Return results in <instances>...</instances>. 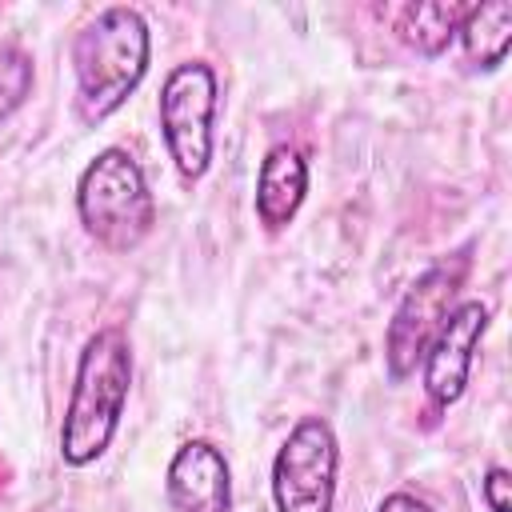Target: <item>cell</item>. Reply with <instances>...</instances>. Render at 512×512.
<instances>
[{
	"label": "cell",
	"mask_w": 512,
	"mask_h": 512,
	"mask_svg": "<svg viewBox=\"0 0 512 512\" xmlns=\"http://www.w3.org/2000/svg\"><path fill=\"white\" fill-rule=\"evenodd\" d=\"M76 212L84 232L108 252H132L156 224V204L144 172L124 148H104L80 172Z\"/></svg>",
	"instance_id": "obj_3"
},
{
	"label": "cell",
	"mask_w": 512,
	"mask_h": 512,
	"mask_svg": "<svg viewBox=\"0 0 512 512\" xmlns=\"http://www.w3.org/2000/svg\"><path fill=\"white\" fill-rule=\"evenodd\" d=\"M460 44L472 68H496L508 56L512 44V4L508 0H488V4H468L460 20Z\"/></svg>",
	"instance_id": "obj_10"
},
{
	"label": "cell",
	"mask_w": 512,
	"mask_h": 512,
	"mask_svg": "<svg viewBox=\"0 0 512 512\" xmlns=\"http://www.w3.org/2000/svg\"><path fill=\"white\" fill-rule=\"evenodd\" d=\"M468 4H408L400 12V36L424 52V56H440L452 36L460 32V20H464Z\"/></svg>",
	"instance_id": "obj_11"
},
{
	"label": "cell",
	"mask_w": 512,
	"mask_h": 512,
	"mask_svg": "<svg viewBox=\"0 0 512 512\" xmlns=\"http://www.w3.org/2000/svg\"><path fill=\"white\" fill-rule=\"evenodd\" d=\"M164 488L176 512H228L232 508L228 460L212 440H184L168 464Z\"/></svg>",
	"instance_id": "obj_8"
},
{
	"label": "cell",
	"mask_w": 512,
	"mask_h": 512,
	"mask_svg": "<svg viewBox=\"0 0 512 512\" xmlns=\"http://www.w3.org/2000/svg\"><path fill=\"white\" fill-rule=\"evenodd\" d=\"M468 276V252L444 256L436 260L400 300V308L392 312L388 336H384V360H388V376L404 380L416 372V364L424 360L432 336L440 332V324L448 320V312L456 308V292Z\"/></svg>",
	"instance_id": "obj_5"
},
{
	"label": "cell",
	"mask_w": 512,
	"mask_h": 512,
	"mask_svg": "<svg viewBox=\"0 0 512 512\" xmlns=\"http://www.w3.org/2000/svg\"><path fill=\"white\" fill-rule=\"evenodd\" d=\"M484 328H488V308L480 300H464L448 312V320L432 336V344L424 352V392L436 408H452L464 396L472 356H476Z\"/></svg>",
	"instance_id": "obj_7"
},
{
	"label": "cell",
	"mask_w": 512,
	"mask_h": 512,
	"mask_svg": "<svg viewBox=\"0 0 512 512\" xmlns=\"http://www.w3.org/2000/svg\"><path fill=\"white\" fill-rule=\"evenodd\" d=\"M216 72L204 60L176 64L160 88V128L184 184H196L212 164Z\"/></svg>",
	"instance_id": "obj_4"
},
{
	"label": "cell",
	"mask_w": 512,
	"mask_h": 512,
	"mask_svg": "<svg viewBox=\"0 0 512 512\" xmlns=\"http://www.w3.org/2000/svg\"><path fill=\"white\" fill-rule=\"evenodd\" d=\"M508 472L504 468H488V476L480 480V488H484V500H488V508L492 512H508Z\"/></svg>",
	"instance_id": "obj_13"
},
{
	"label": "cell",
	"mask_w": 512,
	"mask_h": 512,
	"mask_svg": "<svg viewBox=\"0 0 512 512\" xmlns=\"http://www.w3.org/2000/svg\"><path fill=\"white\" fill-rule=\"evenodd\" d=\"M340 448L324 416H304L284 436L272 460L276 512H332Z\"/></svg>",
	"instance_id": "obj_6"
},
{
	"label": "cell",
	"mask_w": 512,
	"mask_h": 512,
	"mask_svg": "<svg viewBox=\"0 0 512 512\" xmlns=\"http://www.w3.org/2000/svg\"><path fill=\"white\" fill-rule=\"evenodd\" d=\"M148 24L136 8H104L88 20L72 40V72H76V116L84 124L108 120L144 80L148 72Z\"/></svg>",
	"instance_id": "obj_1"
},
{
	"label": "cell",
	"mask_w": 512,
	"mask_h": 512,
	"mask_svg": "<svg viewBox=\"0 0 512 512\" xmlns=\"http://www.w3.org/2000/svg\"><path fill=\"white\" fill-rule=\"evenodd\" d=\"M32 92V56L16 44H0V120L12 116Z\"/></svg>",
	"instance_id": "obj_12"
},
{
	"label": "cell",
	"mask_w": 512,
	"mask_h": 512,
	"mask_svg": "<svg viewBox=\"0 0 512 512\" xmlns=\"http://www.w3.org/2000/svg\"><path fill=\"white\" fill-rule=\"evenodd\" d=\"M376 512H432L424 500H416V496H408V492H392V496H384L380 500V508Z\"/></svg>",
	"instance_id": "obj_14"
},
{
	"label": "cell",
	"mask_w": 512,
	"mask_h": 512,
	"mask_svg": "<svg viewBox=\"0 0 512 512\" xmlns=\"http://www.w3.org/2000/svg\"><path fill=\"white\" fill-rule=\"evenodd\" d=\"M128 388H132L128 340L120 328H100L96 336H88V344L80 352L72 396L64 408V424H60L64 464L84 468L96 456H104V448L112 444V436L120 428Z\"/></svg>",
	"instance_id": "obj_2"
},
{
	"label": "cell",
	"mask_w": 512,
	"mask_h": 512,
	"mask_svg": "<svg viewBox=\"0 0 512 512\" xmlns=\"http://www.w3.org/2000/svg\"><path fill=\"white\" fill-rule=\"evenodd\" d=\"M308 192V164L296 148L276 144L268 148V156L260 160V176H256V216L268 232H280L292 224V216L300 212Z\"/></svg>",
	"instance_id": "obj_9"
}]
</instances>
